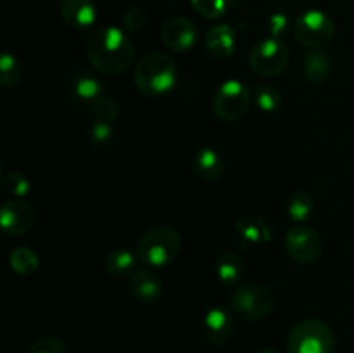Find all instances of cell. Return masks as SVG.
Wrapping results in <instances>:
<instances>
[{
  "mask_svg": "<svg viewBox=\"0 0 354 353\" xmlns=\"http://www.w3.org/2000/svg\"><path fill=\"white\" fill-rule=\"evenodd\" d=\"M194 170L204 182H216L223 175V158L213 147H201L194 156Z\"/></svg>",
  "mask_w": 354,
  "mask_h": 353,
  "instance_id": "2e32d148",
  "label": "cell"
},
{
  "mask_svg": "<svg viewBox=\"0 0 354 353\" xmlns=\"http://www.w3.org/2000/svg\"><path fill=\"white\" fill-rule=\"evenodd\" d=\"M294 35L297 42L306 47L320 51L327 47L335 37V24L325 12L310 9L301 14L294 23Z\"/></svg>",
  "mask_w": 354,
  "mask_h": 353,
  "instance_id": "52a82bcc",
  "label": "cell"
},
{
  "mask_svg": "<svg viewBox=\"0 0 354 353\" xmlns=\"http://www.w3.org/2000/svg\"><path fill=\"white\" fill-rule=\"evenodd\" d=\"M182 251V237L169 225H159L145 232L137 244V256L144 265L159 269L175 262Z\"/></svg>",
  "mask_w": 354,
  "mask_h": 353,
  "instance_id": "3957f363",
  "label": "cell"
},
{
  "mask_svg": "<svg viewBox=\"0 0 354 353\" xmlns=\"http://www.w3.org/2000/svg\"><path fill=\"white\" fill-rule=\"evenodd\" d=\"M287 350L289 353H334L335 334L327 322L304 318L290 329Z\"/></svg>",
  "mask_w": 354,
  "mask_h": 353,
  "instance_id": "277c9868",
  "label": "cell"
},
{
  "mask_svg": "<svg viewBox=\"0 0 354 353\" xmlns=\"http://www.w3.org/2000/svg\"><path fill=\"white\" fill-rule=\"evenodd\" d=\"M287 17L283 14H275V16L270 19V33L273 38H280L287 30Z\"/></svg>",
  "mask_w": 354,
  "mask_h": 353,
  "instance_id": "1f68e13d",
  "label": "cell"
},
{
  "mask_svg": "<svg viewBox=\"0 0 354 353\" xmlns=\"http://www.w3.org/2000/svg\"><path fill=\"white\" fill-rule=\"evenodd\" d=\"M9 263L17 275H33L40 269V258L30 248H16L10 251Z\"/></svg>",
  "mask_w": 354,
  "mask_h": 353,
  "instance_id": "7402d4cb",
  "label": "cell"
},
{
  "mask_svg": "<svg viewBox=\"0 0 354 353\" xmlns=\"http://www.w3.org/2000/svg\"><path fill=\"white\" fill-rule=\"evenodd\" d=\"M330 61L324 52H308L306 57H304V75H306L308 82L313 83V85H324L330 76Z\"/></svg>",
  "mask_w": 354,
  "mask_h": 353,
  "instance_id": "ffe728a7",
  "label": "cell"
},
{
  "mask_svg": "<svg viewBox=\"0 0 354 353\" xmlns=\"http://www.w3.org/2000/svg\"><path fill=\"white\" fill-rule=\"evenodd\" d=\"M287 213L290 215L294 221H306L310 220L311 215L315 213V201L306 190H296L289 197L287 203Z\"/></svg>",
  "mask_w": 354,
  "mask_h": 353,
  "instance_id": "603a6c76",
  "label": "cell"
},
{
  "mask_svg": "<svg viewBox=\"0 0 354 353\" xmlns=\"http://www.w3.org/2000/svg\"><path fill=\"white\" fill-rule=\"evenodd\" d=\"M254 102L263 113H275L282 106V96H280L277 87L261 83L254 89Z\"/></svg>",
  "mask_w": 354,
  "mask_h": 353,
  "instance_id": "d4e9b609",
  "label": "cell"
},
{
  "mask_svg": "<svg viewBox=\"0 0 354 353\" xmlns=\"http://www.w3.org/2000/svg\"><path fill=\"white\" fill-rule=\"evenodd\" d=\"M113 123H104V121H99L95 120L93 121V125L90 127V141L93 142L95 145H106L107 142H111V138H113Z\"/></svg>",
  "mask_w": 354,
  "mask_h": 353,
  "instance_id": "4dcf8cb0",
  "label": "cell"
},
{
  "mask_svg": "<svg viewBox=\"0 0 354 353\" xmlns=\"http://www.w3.org/2000/svg\"><path fill=\"white\" fill-rule=\"evenodd\" d=\"M2 187L7 194L14 197H23L30 192L31 183L23 173L19 172H10L7 175H3L2 179Z\"/></svg>",
  "mask_w": 354,
  "mask_h": 353,
  "instance_id": "4316f807",
  "label": "cell"
},
{
  "mask_svg": "<svg viewBox=\"0 0 354 353\" xmlns=\"http://www.w3.org/2000/svg\"><path fill=\"white\" fill-rule=\"evenodd\" d=\"M230 301L235 314L249 322L263 320L275 307V296L272 291L258 282H245L235 287Z\"/></svg>",
  "mask_w": 354,
  "mask_h": 353,
  "instance_id": "5b68a950",
  "label": "cell"
},
{
  "mask_svg": "<svg viewBox=\"0 0 354 353\" xmlns=\"http://www.w3.org/2000/svg\"><path fill=\"white\" fill-rule=\"evenodd\" d=\"M258 353H280L279 350H273V348H263V350H259Z\"/></svg>",
  "mask_w": 354,
  "mask_h": 353,
  "instance_id": "d6a6232c",
  "label": "cell"
},
{
  "mask_svg": "<svg viewBox=\"0 0 354 353\" xmlns=\"http://www.w3.org/2000/svg\"><path fill=\"white\" fill-rule=\"evenodd\" d=\"M97 6L93 0H62L61 16L66 24L76 30H86L97 21Z\"/></svg>",
  "mask_w": 354,
  "mask_h": 353,
  "instance_id": "5bb4252c",
  "label": "cell"
},
{
  "mask_svg": "<svg viewBox=\"0 0 354 353\" xmlns=\"http://www.w3.org/2000/svg\"><path fill=\"white\" fill-rule=\"evenodd\" d=\"M161 40L173 52L190 51L197 42L196 24L187 17H171L162 24Z\"/></svg>",
  "mask_w": 354,
  "mask_h": 353,
  "instance_id": "8fae6325",
  "label": "cell"
},
{
  "mask_svg": "<svg viewBox=\"0 0 354 353\" xmlns=\"http://www.w3.org/2000/svg\"><path fill=\"white\" fill-rule=\"evenodd\" d=\"M235 230L249 244H268L272 241V228H270V225L261 217H256V215H248V217L239 218L235 221Z\"/></svg>",
  "mask_w": 354,
  "mask_h": 353,
  "instance_id": "e0dca14e",
  "label": "cell"
},
{
  "mask_svg": "<svg viewBox=\"0 0 354 353\" xmlns=\"http://www.w3.org/2000/svg\"><path fill=\"white\" fill-rule=\"evenodd\" d=\"M130 291L133 298L140 303L151 305L159 301L165 291L162 279L156 272L147 269H137L133 275H130Z\"/></svg>",
  "mask_w": 354,
  "mask_h": 353,
  "instance_id": "4fadbf2b",
  "label": "cell"
},
{
  "mask_svg": "<svg viewBox=\"0 0 354 353\" xmlns=\"http://www.w3.org/2000/svg\"><path fill=\"white\" fill-rule=\"evenodd\" d=\"M28 353H68V350L64 343L55 336H41L31 343Z\"/></svg>",
  "mask_w": 354,
  "mask_h": 353,
  "instance_id": "f1b7e54d",
  "label": "cell"
},
{
  "mask_svg": "<svg viewBox=\"0 0 354 353\" xmlns=\"http://www.w3.org/2000/svg\"><path fill=\"white\" fill-rule=\"evenodd\" d=\"M242 273H244V260L239 253L227 251L218 258L216 262V275L218 280L225 286H234L241 280Z\"/></svg>",
  "mask_w": 354,
  "mask_h": 353,
  "instance_id": "ac0fdd59",
  "label": "cell"
},
{
  "mask_svg": "<svg viewBox=\"0 0 354 353\" xmlns=\"http://www.w3.org/2000/svg\"><path fill=\"white\" fill-rule=\"evenodd\" d=\"M37 215H35L33 206L26 201L10 199L2 204L0 211V224H2L3 232L7 235H23L33 228Z\"/></svg>",
  "mask_w": 354,
  "mask_h": 353,
  "instance_id": "30bf717a",
  "label": "cell"
},
{
  "mask_svg": "<svg viewBox=\"0 0 354 353\" xmlns=\"http://www.w3.org/2000/svg\"><path fill=\"white\" fill-rule=\"evenodd\" d=\"M206 47L213 57H232L235 52V30L228 23L214 24L206 35Z\"/></svg>",
  "mask_w": 354,
  "mask_h": 353,
  "instance_id": "9a60e30c",
  "label": "cell"
},
{
  "mask_svg": "<svg viewBox=\"0 0 354 353\" xmlns=\"http://www.w3.org/2000/svg\"><path fill=\"white\" fill-rule=\"evenodd\" d=\"M86 55L97 71L104 75H121L135 61V47L121 28H100L90 37Z\"/></svg>",
  "mask_w": 354,
  "mask_h": 353,
  "instance_id": "6da1fadb",
  "label": "cell"
},
{
  "mask_svg": "<svg viewBox=\"0 0 354 353\" xmlns=\"http://www.w3.org/2000/svg\"><path fill=\"white\" fill-rule=\"evenodd\" d=\"M178 80V68L171 55L152 52L144 55L133 69V83L144 96L161 97L171 92Z\"/></svg>",
  "mask_w": 354,
  "mask_h": 353,
  "instance_id": "7a4b0ae2",
  "label": "cell"
},
{
  "mask_svg": "<svg viewBox=\"0 0 354 353\" xmlns=\"http://www.w3.org/2000/svg\"><path fill=\"white\" fill-rule=\"evenodd\" d=\"M251 106V90L241 80H227L216 89L213 97V109L220 120L237 121Z\"/></svg>",
  "mask_w": 354,
  "mask_h": 353,
  "instance_id": "8992f818",
  "label": "cell"
},
{
  "mask_svg": "<svg viewBox=\"0 0 354 353\" xmlns=\"http://www.w3.org/2000/svg\"><path fill=\"white\" fill-rule=\"evenodd\" d=\"M21 78H23V66L19 59L10 52H3L0 57V85L3 89H10V87H16Z\"/></svg>",
  "mask_w": 354,
  "mask_h": 353,
  "instance_id": "cb8c5ba5",
  "label": "cell"
},
{
  "mask_svg": "<svg viewBox=\"0 0 354 353\" xmlns=\"http://www.w3.org/2000/svg\"><path fill=\"white\" fill-rule=\"evenodd\" d=\"M92 113L95 120L104 121V123H113L120 116V104L113 97L100 96L99 99L92 102Z\"/></svg>",
  "mask_w": 354,
  "mask_h": 353,
  "instance_id": "484cf974",
  "label": "cell"
},
{
  "mask_svg": "<svg viewBox=\"0 0 354 353\" xmlns=\"http://www.w3.org/2000/svg\"><path fill=\"white\" fill-rule=\"evenodd\" d=\"M324 249L320 234L308 225H296L286 234V251L294 262L311 265L318 262Z\"/></svg>",
  "mask_w": 354,
  "mask_h": 353,
  "instance_id": "9c48e42d",
  "label": "cell"
},
{
  "mask_svg": "<svg viewBox=\"0 0 354 353\" xmlns=\"http://www.w3.org/2000/svg\"><path fill=\"white\" fill-rule=\"evenodd\" d=\"M194 10L206 19H218L227 10V0H190Z\"/></svg>",
  "mask_w": 354,
  "mask_h": 353,
  "instance_id": "83f0119b",
  "label": "cell"
},
{
  "mask_svg": "<svg viewBox=\"0 0 354 353\" xmlns=\"http://www.w3.org/2000/svg\"><path fill=\"white\" fill-rule=\"evenodd\" d=\"M249 64L256 75L273 78L289 64V48L280 38L268 37L252 47L249 54Z\"/></svg>",
  "mask_w": 354,
  "mask_h": 353,
  "instance_id": "ba28073f",
  "label": "cell"
},
{
  "mask_svg": "<svg viewBox=\"0 0 354 353\" xmlns=\"http://www.w3.org/2000/svg\"><path fill=\"white\" fill-rule=\"evenodd\" d=\"M106 270L113 277L133 275L137 270V258L128 249H114L106 256Z\"/></svg>",
  "mask_w": 354,
  "mask_h": 353,
  "instance_id": "44dd1931",
  "label": "cell"
},
{
  "mask_svg": "<svg viewBox=\"0 0 354 353\" xmlns=\"http://www.w3.org/2000/svg\"><path fill=\"white\" fill-rule=\"evenodd\" d=\"M203 334L207 343L214 346L225 345L234 334V317L223 307H213L204 314Z\"/></svg>",
  "mask_w": 354,
  "mask_h": 353,
  "instance_id": "7c38bea8",
  "label": "cell"
},
{
  "mask_svg": "<svg viewBox=\"0 0 354 353\" xmlns=\"http://www.w3.org/2000/svg\"><path fill=\"white\" fill-rule=\"evenodd\" d=\"M102 83L97 80L95 76L86 75V73H80V75L73 76L69 80V92L75 99L85 100V102H93L102 96Z\"/></svg>",
  "mask_w": 354,
  "mask_h": 353,
  "instance_id": "d6986e66",
  "label": "cell"
},
{
  "mask_svg": "<svg viewBox=\"0 0 354 353\" xmlns=\"http://www.w3.org/2000/svg\"><path fill=\"white\" fill-rule=\"evenodd\" d=\"M121 21H123V28L128 33H138L147 21V14L140 6H131L124 10Z\"/></svg>",
  "mask_w": 354,
  "mask_h": 353,
  "instance_id": "f546056e",
  "label": "cell"
}]
</instances>
